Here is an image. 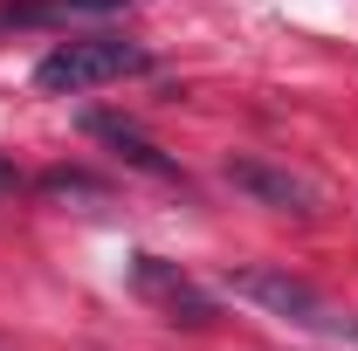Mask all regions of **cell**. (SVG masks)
Returning a JSON list of instances; mask_svg holds the SVG:
<instances>
[{
    "mask_svg": "<svg viewBox=\"0 0 358 351\" xmlns=\"http://www.w3.org/2000/svg\"><path fill=\"white\" fill-rule=\"evenodd\" d=\"M152 69V55L124 35H69V42H55L35 62V89L48 96H83L96 83H117V76H145Z\"/></svg>",
    "mask_w": 358,
    "mask_h": 351,
    "instance_id": "cell-1",
    "label": "cell"
},
{
    "mask_svg": "<svg viewBox=\"0 0 358 351\" xmlns=\"http://www.w3.org/2000/svg\"><path fill=\"white\" fill-rule=\"evenodd\" d=\"M227 289L248 296V303H262L268 317H289V324H303V331H324V338H352L358 331L352 317H338V310L324 303L303 275H289V268H227Z\"/></svg>",
    "mask_w": 358,
    "mask_h": 351,
    "instance_id": "cell-2",
    "label": "cell"
},
{
    "mask_svg": "<svg viewBox=\"0 0 358 351\" xmlns=\"http://www.w3.org/2000/svg\"><path fill=\"white\" fill-rule=\"evenodd\" d=\"M131 289H138V303H152L166 324H186V331L214 324V296L166 255H131Z\"/></svg>",
    "mask_w": 358,
    "mask_h": 351,
    "instance_id": "cell-3",
    "label": "cell"
},
{
    "mask_svg": "<svg viewBox=\"0 0 358 351\" xmlns=\"http://www.w3.org/2000/svg\"><path fill=\"white\" fill-rule=\"evenodd\" d=\"M227 186L248 193L255 207H275V214H317V186L289 166H268V159H227Z\"/></svg>",
    "mask_w": 358,
    "mask_h": 351,
    "instance_id": "cell-4",
    "label": "cell"
},
{
    "mask_svg": "<svg viewBox=\"0 0 358 351\" xmlns=\"http://www.w3.org/2000/svg\"><path fill=\"white\" fill-rule=\"evenodd\" d=\"M83 131L96 138V145H110V152H117V159H124L131 173H145V179H166V186H173V179H186V173H179V159H166V152H159L152 138L138 131L131 117H110V110H90V117H83Z\"/></svg>",
    "mask_w": 358,
    "mask_h": 351,
    "instance_id": "cell-5",
    "label": "cell"
},
{
    "mask_svg": "<svg viewBox=\"0 0 358 351\" xmlns=\"http://www.w3.org/2000/svg\"><path fill=\"white\" fill-rule=\"evenodd\" d=\"M35 186H42V193H55V200H69V193H76V200H103V186H96L90 173H42Z\"/></svg>",
    "mask_w": 358,
    "mask_h": 351,
    "instance_id": "cell-6",
    "label": "cell"
},
{
    "mask_svg": "<svg viewBox=\"0 0 358 351\" xmlns=\"http://www.w3.org/2000/svg\"><path fill=\"white\" fill-rule=\"evenodd\" d=\"M14 193H21V173H14V166H7V159H0V207H7V200H14Z\"/></svg>",
    "mask_w": 358,
    "mask_h": 351,
    "instance_id": "cell-7",
    "label": "cell"
},
{
    "mask_svg": "<svg viewBox=\"0 0 358 351\" xmlns=\"http://www.w3.org/2000/svg\"><path fill=\"white\" fill-rule=\"evenodd\" d=\"M352 338H358V331H352Z\"/></svg>",
    "mask_w": 358,
    "mask_h": 351,
    "instance_id": "cell-8",
    "label": "cell"
}]
</instances>
